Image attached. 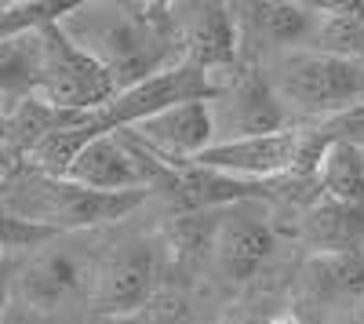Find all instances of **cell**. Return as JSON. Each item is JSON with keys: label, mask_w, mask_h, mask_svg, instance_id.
Segmentation results:
<instances>
[{"label": "cell", "mask_w": 364, "mask_h": 324, "mask_svg": "<svg viewBox=\"0 0 364 324\" xmlns=\"http://www.w3.org/2000/svg\"><path fill=\"white\" fill-rule=\"evenodd\" d=\"M58 29L113 77L117 92L182 63L171 4H73Z\"/></svg>", "instance_id": "cell-1"}, {"label": "cell", "mask_w": 364, "mask_h": 324, "mask_svg": "<svg viewBox=\"0 0 364 324\" xmlns=\"http://www.w3.org/2000/svg\"><path fill=\"white\" fill-rule=\"evenodd\" d=\"M314 124L328 142H350V146H357V150H364V102H357L343 113H331V117L314 121Z\"/></svg>", "instance_id": "cell-19"}, {"label": "cell", "mask_w": 364, "mask_h": 324, "mask_svg": "<svg viewBox=\"0 0 364 324\" xmlns=\"http://www.w3.org/2000/svg\"><path fill=\"white\" fill-rule=\"evenodd\" d=\"M314 186L317 197L364 208V150L350 142H328L321 168L314 175Z\"/></svg>", "instance_id": "cell-16"}, {"label": "cell", "mask_w": 364, "mask_h": 324, "mask_svg": "<svg viewBox=\"0 0 364 324\" xmlns=\"http://www.w3.org/2000/svg\"><path fill=\"white\" fill-rule=\"evenodd\" d=\"M175 8V26H178V55L186 66L211 73L233 70L240 63V22L233 4H171Z\"/></svg>", "instance_id": "cell-7"}, {"label": "cell", "mask_w": 364, "mask_h": 324, "mask_svg": "<svg viewBox=\"0 0 364 324\" xmlns=\"http://www.w3.org/2000/svg\"><path fill=\"white\" fill-rule=\"evenodd\" d=\"M154 281H157L154 248L146 241L117 244L91 270L87 303L99 317H135L149 303V296H154Z\"/></svg>", "instance_id": "cell-6"}, {"label": "cell", "mask_w": 364, "mask_h": 324, "mask_svg": "<svg viewBox=\"0 0 364 324\" xmlns=\"http://www.w3.org/2000/svg\"><path fill=\"white\" fill-rule=\"evenodd\" d=\"M106 324H154V320H146V317H106Z\"/></svg>", "instance_id": "cell-22"}, {"label": "cell", "mask_w": 364, "mask_h": 324, "mask_svg": "<svg viewBox=\"0 0 364 324\" xmlns=\"http://www.w3.org/2000/svg\"><path fill=\"white\" fill-rule=\"evenodd\" d=\"M299 233L314 259L357 255V252H364V208L317 197L306 208V215H302Z\"/></svg>", "instance_id": "cell-14"}, {"label": "cell", "mask_w": 364, "mask_h": 324, "mask_svg": "<svg viewBox=\"0 0 364 324\" xmlns=\"http://www.w3.org/2000/svg\"><path fill=\"white\" fill-rule=\"evenodd\" d=\"M58 233L44 230V226H33L18 215H11L8 208H0V255L8 252H37L44 244H51Z\"/></svg>", "instance_id": "cell-18"}, {"label": "cell", "mask_w": 364, "mask_h": 324, "mask_svg": "<svg viewBox=\"0 0 364 324\" xmlns=\"http://www.w3.org/2000/svg\"><path fill=\"white\" fill-rule=\"evenodd\" d=\"M154 193L128 190V193H95L70 179H51V175L18 168L11 183L0 193V208L11 215L44 226L51 233H73V230H95L128 219L139 204H146Z\"/></svg>", "instance_id": "cell-2"}, {"label": "cell", "mask_w": 364, "mask_h": 324, "mask_svg": "<svg viewBox=\"0 0 364 324\" xmlns=\"http://www.w3.org/2000/svg\"><path fill=\"white\" fill-rule=\"evenodd\" d=\"M208 109H211L215 142L273 135L288 128V109L281 106L273 84L266 80V70L255 63H237L233 70H223V80H211Z\"/></svg>", "instance_id": "cell-5"}, {"label": "cell", "mask_w": 364, "mask_h": 324, "mask_svg": "<svg viewBox=\"0 0 364 324\" xmlns=\"http://www.w3.org/2000/svg\"><path fill=\"white\" fill-rule=\"evenodd\" d=\"M211 248H215L219 270L230 281H252L262 270V262L273 255V226L266 215V200H240L223 208Z\"/></svg>", "instance_id": "cell-10"}, {"label": "cell", "mask_w": 364, "mask_h": 324, "mask_svg": "<svg viewBox=\"0 0 364 324\" xmlns=\"http://www.w3.org/2000/svg\"><path fill=\"white\" fill-rule=\"evenodd\" d=\"M73 4H48V0H22V4H0V40H15L26 33L58 22L70 15Z\"/></svg>", "instance_id": "cell-17"}, {"label": "cell", "mask_w": 364, "mask_h": 324, "mask_svg": "<svg viewBox=\"0 0 364 324\" xmlns=\"http://www.w3.org/2000/svg\"><path fill=\"white\" fill-rule=\"evenodd\" d=\"M142 150H149L157 161H164L168 168L190 164L193 157H200L208 146H215V128H211V109L208 99L200 102H182L175 109H164L149 121L124 128Z\"/></svg>", "instance_id": "cell-11"}, {"label": "cell", "mask_w": 364, "mask_h": 324, "mask_svg": "<svg viewBox=\"0 0 364 324\" xmlns=\"http://www.w3.org/2000/svg\"><path fill=\"white\" fill-rule=\"evenodd\" d=\"M41 66H37V99L55 106V109H70V113H95L106 109L117 95L113 77L95 63L91 55H84L58 22L44 26L41 33Z\"/></svg>", "instance_id": "cell-4"}, {"label": "cell", "mask_w": 364, "mask_h": 324, "mask_svg": "<svg viewBox=\"0 0 364 324\" xmlns=\"http://www.w3.org/2000/svg\"><path fill=\"white\" fill-rule=\"evenodd\" d=\"M295 150H299V128H281L273 135H252V139H233L208 146L200 157L190 164L230 175L245 183H291L295 171Z\"/></svg>", "instance_id": "cell-9"}, {"label": "cell", "mask_w": 364, "mask_h": 324, "mask_svg": "<svg viewBox=\"0 0 364 324\" xmlns=\"http://www.w3.org/2000/svg\"><path fill=\"white\" fill-rule=\"evenodd\" d=\"M91 281V270L80 262V255L66 252V248H37L29 255L18 277H15V296L22 299V306L37 310V313H51L66 299H73L77 291H84Z\"/></svg>", "instance_id": "cell-12"}, {"label": "cell", "mask_w": 364, "mask_h": 324, "mask_svg": "<svg viewBox=\"0 0 364 324\" xmlns=\"http://www.w3.org/2000/svg\"><path fill=\"white\" fill-rule=\"evenodd\" d=\"M15 171H18V168H15L4 153H0V193H4V186L11 183V175H15Z\"/></svg>", "instance_id": "cell-21"}, {"label": "cell", "mask_w": 364, "mask_h": 324, "mask_svg": "<svg viewBox=\"0 0 364 324\" xmlns=\"http://www.w3.org/2000/svg\"><path fill=\"white\" fill-rule=\"evenodd\" d=\"M200 99H211L208 73L186 63H175L154 77L124 87V92H117L113 102L102 109V117L109 131H120V128H135L164 109H175L182 102H200Z\"/></svg>", "instance_id": "cell-8"}, {"label": "cell", "mask_w": 364, "mask_h": 324, "mask_svg": "<svg viewBox=\"0 0 364 324\" xmlns=\"http://www.w3.org/2000/svg\"><path fill=\"white\" fill-rule=\"evenodd\" d=\"M8 296H11V281H8L4 262H0V320H4V310H8Z\"/></svg>", "instance_id": "cell-20"}, {"label": "cell", "mask_w": 364, "mask_h": 324, "mask_svg": "<svg viewBox=\"0 0 364 324\" xmlns=\"http://www.w3.org/2000/svg\"><path fill=\"white\" fill-rule=\"evenodd\" d=\"M281 106H295L310 121H324L364 102V63H350L339 55H324L314 48L277 51L266 73Z\"/></svg>", "instance_id": "cell-3"}, {"label": "cell", "mask_w": 364, "mask_h": 324, "mask_svg": "<svg viewBox=\"0 0 364 324\" xmlns=\"http://www.w3.org/2000/svg\"><path fill=\"white\" fill-rule=\"evenodd\" d=\"M106 131H109V128H106L102 109H99V113H80L77 121H70V124H63V128H55L51 135H44L33 150L26 153L22 168L41 171V175H51V179H66V171H70V164L77 161V153L84 150L91 139H99V135H106Z\"/></svg>", "instance_id": "cell-15"}, {"label": "cell", "mask_w": 364, "mask_h": 324, "mask_svg": "<svg viewBox=\"0 0 364 324\" xmlns=\"http://www.w3.org/2000/svg\"><path fill=\"white\" fill-rule=\"evenodd\" d=\"M240 37L252 29V37L273 51H295L310 48L317 29V4H291V0H255V4H237Z\"/></svg>", "instance_id": "cell-13"}]
</instances>
